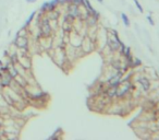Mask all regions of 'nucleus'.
I'll list each match as a JSON object with an SVG mask.
<instances>
[{
  "instance_id": "obj_15",
  "label": "nucleus",
  "mask_w": 159,
  "mask_h": 140,
  "mask_svg": "<svg viewBox=\"0 0 159 140\" xmlns=\"http://www.w3.org/2000/svg\"><path fill=\"white\" fill-rule=\"evenodd\" d=\"M26 2L27 3H34V2H36V0H26Z\"/></svg>"
},
{
  "instance_id": "obj_8",
  "label": "nucleus",
  "mask_w": 159,
  "mask_h": 140,
  "mask_svg": "<svg viewBox=\"0 0 159 140\" xmlns=\"http://www.w3.org/2000/svg\"><path fill=\"white\" fill-rule=\"evenodd\" d=\"M111 67L113 68L116 71H119V70L122 69V65H121V61L119 59H114V60H111Z\"/></svg>"
},
{
  "instance_id": "obj_14",
  "label": "nucleus",
  "mask_w": 159,
  "mask_h": 140,
  "mask_svg": "<svg viewBox=\"0 0 159 140\" xmlns=\"http://www.w3.org/2000/svg\"><path fill=\"white\" fill-rule=\"evenodd\" d=\"M146 19H147V21H148V23H149L152 26H154L155 25V22H154V20H153V18H152V15H147L146 17Z\"/></svg>"
},
{
  "instance_id": "obj_9",
  "label": "nucleus",
  "mask_w": 159,
  "mask_h": 140,
  "mask_svg": "<svg viewBox=\"0 0 159 140\" xmlns=\"http://www.w3.org/2000/svg\"><path fill=\"white\" fill-rule=\"evenodd\" d=\"M142 65H143V62H142V60L140 58H134V59H133V64H132V69L141 67Z\"/></svg>"
},
{
  "instance_id": "obj_1",
  "label": "nucleus",
  "mask_w": 159,
  "mask_h": 140,
  "mask_svg": "<svg viewBox=\"0 0 159 140\" xmlns=\"http://www.w3.org/2000/svg\"><path fill=\"white\" fill-rule=\"evenodd\" d=\"M135 90V84L132 80L129 81H121L120 84L118 85L117 93H116V99L118 100H124L128 98V95L132 91Z\"/></svg>"
},
{
  "instance_id": "obj_18",
  "label": "nucleus",
  "mask_w": 159,
  "mask_h": 140,
  "mask_svg": "<svg viewBox=\"0 0 159 140\" xmlns=\"http://www.w3.org/2000/svg\"><path fill=\"white\" fill-rule=\"evenodd\" d=\"M158 103H159V99H158Z\"/></svg>"
},
{
  "instance_id": "obj_11",
  "label": "nucleus",
  "mask_w": 159,
  "mask_h": 140,
  "mask_svg": "<svg viewBox=\"0 0 159 140\" xmlns=\"http://www.w3.org/2000/svg\"><path fill=\"white\" fill-rule=\"evenodd\" d=\"M132 55V52H131V47L130 46H126L125 47V52H124V54H123V57L124 58H128L129 56Z\"/></svg>"
},
{
  "instance_id": "obj_4",
  "label": "nucleus",
  "mask_w": 159,
  "mask_h": 140,
  "mask_svg": "<svg viewBox=\"0 0 159 140\" xmlns=\"http://www.w3.org/2000/svg\"><path fill=\"white\" fill-rule=\"evenodd\" d=\"M60 15H61V13L59 12L57 9L52 10V11H48V12H46V17H47L49 20H59Z\"/></svg>"
},
{
  "instance_id": "obj_3",
  "label": "nucleus",
  "mask_w": 159,
  "mask_h": 140,
  "mask_svg": "<svg viewBox=\"0 0 159 140\" xmlns=\"http://www.w3.org/2000/svg\"><path fill=\"white\" fill-rule=\"evenodd\" d=\"M136 81H137V83H140V84H141L142 89H143L145 92L150 91V88H152V82H150V80H149V78H148V77L140 76Z\"/></svg>"
},
{
  "instance_id": "obj_12",
  "label": "nucleus",
  "mask_w": 159,
  "mask_h": 140,
  "mask_svg": "<svg viewBox=\"0 0 159 140\" xmlns=\"http://www.w3.org/2000/svg\"><path fill=\"white\" fill-rule=\"evenodd\" d=\"M47 8H48V1H45V2L40 6V9L39 10H42V11H44V12H47Z\"/></svg>"
},
{
  "instance_id": "obj_5",
  "label": "nucleus",
  "mask_w": 159,
  "mask_h": 140,
  "mask_svg": "<svg viewBox=\"0 0 159 140\" xmlns=\"http://www.w3.org/2000/svg\"><path fill=\"white\" fill-rule=\"evenodd\" d=\"M36 14H37V11H36V10L31 13L30 17L27 18V20L25 21L24 24H23V28H30L31 24H32V22L34 21V19H35V17H36Z\"/></svg>"
},
{
  "instance_id": "obj_2",
  "label": "nucleus",
  "mask_w": 159,
  "mask_h": 140,
  "mask_svg": "<svg viewBox=\"0 0 159 140\" xmlns=\"http://www.w3.org/2000/svg\"><path fill=\"white\" fill-rule=\"evenodd\" d=\"M30 36H19L15 35L14 40H13V44L15 47L21 50H28L30 52Z\"/></svg>"
},
{
  "instance_id": "obj_6",
  "label": "nucleus",
  "mask_w": 159,
  "mask_h": 140,
  "mask_svg": "<svg viewBox=\"0 0 159 140\" xmlns=\"http://www.w3.org/2000/svg\"><path fill=\"white\" fill-rule=\"evenodd\" d=\"M58 6H59V0H50V1H48L47 12H48V11H52V10L57 9Z\"/></svg>"
},
{
  "instance_id": "obj_10",
  "label": "nucleus",
  "mask_w": 159,
  "mask_h": 140,
  "mask_svg": "<svg viewBox=\"0 0 159 140\" xmlns=\"http://www.w3.org/2000/svg\"><path fill=\"white\" fill-rule=\"evenodd\" d=\"M134 1V3H135V6H136V8H137V10L140 11L141 13H143L144 12V9H143V6L141 5V2L138 1V0H133Z\"/></svg>"
},
{
  "instance_id": "obj_17",
  "label": "nucleus",
  "mask_w": 159,
  "mask_h": 140,
  "mask_svg": "<svg viewBox=\"0 0 159 140\" xmlns=\"http://www.w3.org/2000/svg\"><path fill=\"white\" fill-rule=\"evenodd\" d=\"M158 112H159V105H158Z\"/></svg>"
},
{
  "instance_id": "obj_13",
  "label": "nucleus",
  "mask_w": 159,
  "mask_h": 140,
  "mask_svg": "<svg viewBox=\"0 0 159 140\" xmlns=\"http://www.w3.org/2000/svg\"><path fill=\"white\" fill-rule=\"evenodd\" d=\"M70 3H73V5H76V6H82L83 0H70Z\"/></svg>"
},
{
  "instance_id": "obj_16",
  "label": "nucleus",
  "mask_w": 159,
  "mask_h": 140,
  "mask_svg": "<svg viewBox=\"0 0 159 140\" xmlns=\"http://www.w3.org/2000/svg\"><path fill=\"white\" fill-rule=\"evenodd\" d=\"M97 1H98V2H100V3L104 2V0H97Z\"/></svg>"
},
{
  "instance_id": "obj_19",
  "label": "nucleus",
  "mask_w": 159,
  "mask_h": 140,
  "mask_svg": "<svg viewBox=\"0 0 159 140\" xmlns=\"http://www.w3.org/2000/svg\"><path fill=\"white\" fill-rule=\"evenodd\" d=\"M158 122H159V120H158Z\"/></svg>"
},
{
  "instance_id": "obj_7",
  "label": "nucleus",
  "mask_w": 159,
  "mask_h": 140,
  "mask_svg": "<svg viewBox=\"0 0 159 140\" xmlns=\"http://www.w3.org/2000/svg\"><path fill=\"white\" fill-rule=\"evenodd\" d=\"M120 15H121V20H122L124 26H126V28L131 26V21H130V19H129V17H128V14H125L124 12H121Z\"/></svg>"
}]
</instances>
